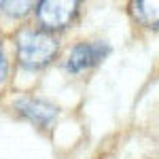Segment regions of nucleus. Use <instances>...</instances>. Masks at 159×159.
<instances>
[{"mask_svg":"<svg viewBox=\"0 0 159 159\" xmlns=\"http://www.w3.org/2000/svg\"><path fill=\"white\" fill-rule=\"evenodd\" d=\"M19 64L28 70H38L47 66L57 55V40L40 30H24L17 36Z\"/></svg>","mask_w":159,"mask_h":159,"instance_id":"nucleus-1","label":"nucleus"},{"mask_svg":"<svg viewBox=\"0 0 159 159\" xmlns=\"http://www.w3.org/2000/svg\"><path fill=\"white\" fill-rule=\"evenodd\" d=\"M79 13V2L72 0H43L36 4V17L43 28L61 30L74 21Z\"/></svg>","mask_w":159,"mask_h":159,"instance_id":"nucleus-2","label":"nucleus"},{"mask_svg":"<svg viewBox=\"0 0 159 159\" xmlns=\"http://www.w3.org/2000/svg\"><path fill=\"white\" fill-rule=\"evenodd\" d=\"M110 53V47L106 43H81L76 45L70 55H68V61H66V70L68 72H83L87 68L96 66L104 60Z\"/></svg>","mask_w":159,"mask_h":159,"instance_id":"nucleus-3","label":"nucleus"},{"mask_svg":"<svg viewBox=\"0 0 159 159\" xmlns=\"http://www.w3.org/2000/svg\"><path fill=\"white\" fill-rule=\"evenodd\" d=\"M15 108L17 112L25 117L28 121H32L38 127H49L51 123L55 121L57 117V108L45 102V100H38V98H21L15 102Z\"/></svg>","mask_w":159,"mask_h":159,"instance_id":"nucleus-4","label":"nucleus"},{"mask_svg":"<svg viewBox=\"0 0 159 159\" xmlns=\"http://www.w3.org/2000/svg\"><path fill=\"white\" fill-rule=\"evenodd\" d=\"M132 15L136 21L147 28H159V0H138L132 2Z\"/></svg>","mask_w":159,"mask_h":159,"instance_id":"nucleus-5","label":"nucleus"},{"mask_svg":"<svg viewBox=\"0 0 159 159\" xmlns=\"http://www.w3.org/2000/svg\"><path fill=\"white\" fill-rule=\"evenodd\" d=\"M32 7H36L34 2H0V9L4 13H9L13 17H21L30 11Z\"/></svg>","mask_w":159,"mask_h":159,"instance_id":"nucleus-6","label":"nucleus"},{"mask_svg":"<svg viewBox=\"0 0 159 159\" xmlns=\"http://www.w3.org/2000/svg\"><path fill=\"white\" fill-rule=\"evenodd\" d=\"M7 70H9V66H7V57H4V51H2V45H0V83L7 79Z\"/></svg>","mask_w":159,"mask_h":159,"instance_id":"nucleus-7","label":"nucleus"}]
</instances>
